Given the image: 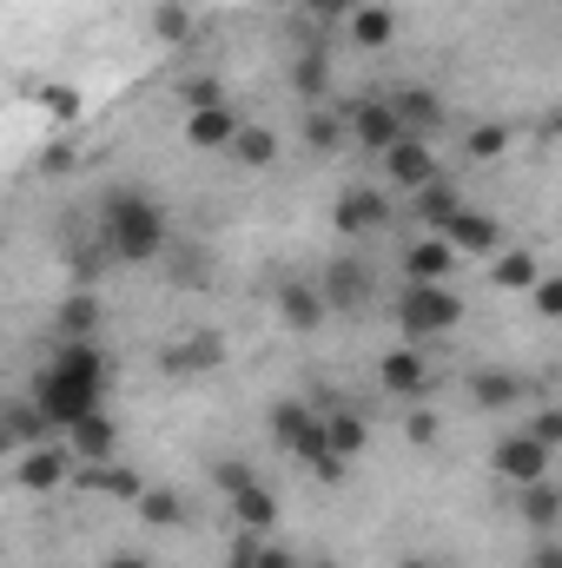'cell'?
I'll use <instances>...</instances> for the list:
<instances>
[{"mask_svg": "<svg viewBox=\"0 0 562 568\" xmlns=\"http://www.w3.org/2000/svg\"><path fill=\"white\" fill-rule=\"evenodd\" d=\"M107 384H113V371H107L100 344H60V357L33 377V410L53 429H73L80 417L107 410Z\"/></svg>", "mask_w": 562, "mask_h": 568, "instance_id": "obj_1", "label": "cell"}, {"mask_svg": "<svg viewBox=\"0 0 562 568\" xmlns=\"http://www.w3.org/2000/svg\"><path fill=\"white\" fill-rule=\"evenodd\" d=\"M165 245H172V225H165V205L152 192H140V185L107 192V205H100V252L113 265H152Z\"/></svg>", "mask_w": 562, "mask_h": 568, "instance_id": "obj_2", "label": "cell"}, {"mask_svg": "<svg viewBox=\"0 0 562 568\" xmlns=\"http://www.w3.org/2000/svg\"><path fill=\"white\" fill-rule=\"evenodd\" d=\"M272 443H279L284 456H298V463H311L318 476H338L344 463L324 449V417L311 410V404H298V397H284L272 404Z\"/></svg>", "mask_w": 562, "mask_h": 568, "instance_id": "obj_3", "label": "cell"}, {"mask_svg": "<svg viewBox=\"0 0 562 568\" xmlns=\"http://www.w3.org/2000/svg\"><path fill=\"white\" fill-rule=\"evenodd\" d=\"M463 324V297L450 284H404L398 291V331L418 344V337H443Z\"/></svg>", "mask_w": 562, "mask_h": 568, "instance_id": "obj_4", "label": "cell"}, {"mask_svg": "<svg viewBox=\"0 0 562 568\" xmlns=\"http://www.w3.org/2000/svg\"><path fill=\"white\" fill-rule=\"evenodd\" d=\"M212 483L225 489V503H232V516H239L245 536H265V529L279 523V503H272V489L259 483V469H245V463H212Z\"/></svg>", "mask_w": 562, "mask_h": 568, "instance_id": "obj_5", "label": "cell"}, {"mask_svg": "<svg viewBox=\"0 0 562 568\" xmlns=\"http://www.w3.org/2000/svg\"><path fill=\"white\" fill-rule=\"evenodd\" d=\"M331 225H338V232H351V239L384 232V225H391V199H384L378 185H344V192H338V205H331Z\"/></svg>", "mask_w": 562, "mask_h": 568, "instance_id": "obj_6", "label": "cell"}, {"mask_svg": "<svg viewBox=\"0 0 562 568\" xmlns=\"http://www.w3.org/2000/svg\"><path fill=\"white\" fill-rule=\"evenodd\" d=\"M436 239L463 258V252H503V225L490 219V212H476V205H456L443 225H436Z\"/></svg>", "mask_w": 562, "mask_h": 568, "instance_id": "obj_7", "label": "cell"}, {"mask_svg": "<svg viewBox=\"0 0 562 568\" xmlns=\"http://www.w3.org/2000/svg\"><path fill=\"white\" fill-rule=\"evenodd\" d=\"M490 469H496L503 483H516V489H523V483L550 476V449H543V443H536L530 429H516V436H503V443L490 449Z\"/></svg>", "mask_w": 562, "mask_h": 568, "instance_id": "obj_8", "label": "cell"}, {"mask_svg": "<svg viewBox=\"0 0 562 568\" xmlns=\"http://www.w3.org/2000/svg\"><path fill=\"white\" fill-rule=\"evenodd\" d=\"M159 364H165L172 377H199V371H219V364H225V337H219V331H192V337H172V344L159 351Z\"/></svg>", "mask_w": 562, "mask_h": 568, "instance_id": "obj_9", "label": "cell"}, {"mask_svg": "<svg viewBox=\"0 0 562 568\" xmlns=\"http://www.w3.org/2000/svg\"><path fill=\"white\" fill-rule=\"evenodd\" d=\"M318 297H324V311H364L371 304V272L358 258H331L324 278H318Z\"/></svg>", "mask_w": 562, "mask_h": 568, "instance_id": "obj_10", "label": "cell"}, {"mask_svg": "<svg viewBox=\"0 0 562 568\" xmlns=\"http://www.w3.org/2000/svg\"><path fill=\"white\" fill-rule=\"evenodd\" d=\"M338 120H344V140L371 145V152H384L391 140H404V133H398V120H391V100H351Z\"/></svg>", "mask_w": 562, "mask_h": 568, "instance_id": "obj_11", "label": "cell"}, {"mask_svg": "<svg viewBox=\"0 0 562 568\" xmlns=\"http://www.w3.org/2000/svg\"><path fill=\"white\" fill-rule=\"evenodd\" d=\"M391 120H398L404 140H430V133L443 126V100H436L430 87H404V93L391 100Z\"/></svg>", "mask_w": 562, "mask_h": 568, "instance_id": "obj_12", "label": "cell"}, {"mask_svg": "<svg viewBox=\"0 0 562 568\" xmlns=\"http://www.w3.org/2000/svg\"><path fill=\"white\" fill-rule=\"evenodd\" d=\"M384 179H398L404 192H418L423 179H436V152H430V140H391L384 145Z\"/></svg>", "mask_w": 562, "mask_h": 568, "instance_id": "obj_13", "label": "cell"}, {"mask_svg": "<svg viewBox=\"0 0 562 568\" xmlns=\"http://www.w3.org/2000/svg\"><path fill=\"white\" fill-rule=\"evenodd\" d=\"M344 27H351V47H364V53H384V47L398 40V13H391L384 0H358Z\"/></svg>", "mask_w": 562, "mask_h": 568, "instance_id": "obj_14", "label": "cell"}, {"mask_svg": "<svg viewBox=\"0 0 562 568\" xmlns=\"http://www.w3.org/2000/svg\"><path fill=\"white\" fill-rule=\"evenodd\" d=\"M378 384H384L391 397H423V390H430V371H423V357L411 344H398V351L378 357Z\"/></svg>", "mask_w": 562, "mask_h": 568, "instance_id": "obj_15", "label": "cell"}, {"mask_svg": "<svg viewBox=\"0 0 562 568\" xmlns=\"http://www.w3.org/2000/svg\"><path fill=\"white\" fill-rule=\"evenodd\" d=\"M232 133H239V113H232L225 100H219V106H192V113H185V145H199V152H225Z\"/></svg>", "mask_w": 562, "mask_h": 568, "instance_id": "obj_16", "label": "cell"}, {"mask_svg": "<svg viewBox=\"0 0 562 568\" xmlns=\"http://www.w3.org/2000/svg\"><path fill=\"white\" fill-rule=\"evenodd\" d=\"M13 476H20V489H33V496H47V489H60V483H67V456H60L53 443H33V449H20V463H13Z\"/></svg>", "mask_w": 562, "mask_h": 568, "instance_id": "obj_17", "label": "cell"}, {"mask_svg": "<svg viewBox=\"0 0 562 568\" xmlns=\"http://www.w3.org/2000/svg\"><path fill=\"white\" fill-rule=\"evenodd\" d=\"M450 272H456V252H450L436 232L404 252V284H450Z\"/></svg>", "mask_w": 562, "mask_h": 568, "instance_id": "obj_18", "label": "cell"}, {"mask_svg": "<svg viewBox=\"0 0 562 568\" xmlns=\"http://www.w3.org/2000/svg\"><path fill=\"white\" fill-rule=\"evenodd\" d=\"M27 100H33V106H40V113L53 120V133H67V126H73V120L87 113V100H80V93H73L67 80H33V87H27Z\"/></svg>", "mask_w": 562, "mask_h": 568, "instance_id": "obj_19", "label": "cell"}, {"mask_svg": "<svg viewBox=\"0 0 562 568\" xmlns=\"http://www.w3.org/2000/svg\"><path fill=\"white\" fill-rule=\"evenodd\" d=\"M279 317L291 324V331H318L331 311H324V297H318V284H304V278H291L279 284Z\"/></svg>", "mask_w": 562, "mask_h": 568, "instance_id": "obj_20", "label": "cell"}, {"mask_svg": "<svg viewBox=\"0 0 562 568\" xmlns=\"http://www.w3.org/2000/svg\"><path fill=\"white\" fill-rule=\"evenodd\" d=\"M73 436V449H80V463H113V449H120V424L107 417V410H93V417H80V424L67 429Z\"/></svg>", "mask_w": 562, "mask_h": 568, "instance_id": "obj_21", "label": "cell"}, {"mask_svg": "<svg viewBox=\"0 0 562 568\" xmlns=\"http://www.w3.org/2000/svg\"><path fill=\"white\" fill-rule=\"evenodd\" d=\"M523 523L536 529V536H556V523H562V489L550 483V476H536V483H523Z\"/></svg>", "mask_w": 562, "mask_h": 568, "instance_id": "obj_22", "label": "cell"}, {"mask_svg": "<svg viewBox=\"0 0 562 568\" xmlns=\"http://www.w3.org/2000/svg\"><path fill=\"white\" fill-rule=\"evenodd\" d=\"M364 443H371V424H364L358 410H331V417H324V449H331L338 463L364 456Z\"/></svg>", "mask_w": 562, "mask_h": 568, "instance_id": "obj_23", "label": "cell"}, {"mask_svg": "<svg viewBox=\"0 0 562 568\" xmlns=\"http://www.w3.org/2000/svg\"><path fill=\"white\" fill-rule=\"evenodd\" d=\"M411 205H418L423 225L436 232V225H443V219H450V212L463 205V192H456V179H443V172H436V179H423L418 192H411Z\"/></svg>", "mask_w": 562, "mask_h": 568, "instance_id": "obj_24", "label": "cell"}, {"mask_svg": "<svg viewBox=\"0 0 562 568\" xmlns=\"http://www.w3.org/2000/svg\"><path fill=\"white\" fill-rule=\"evenodd\" d=\"M93 331H100V297L80 284V291L60 304V337H67V344H93Z\"/></svg>", "mask_w": 562, "mask_h": 568, "instance_id": "obj_25", "label": "cell"}, {"mask_svg": "<svg viewBox=\"0 0 562 568\" xmlns=\"http://www.w3.org/2000/svg\"><path fill=\"white\" fill-rule=\"evenodd\" d=\"M523 390H530V384H523V377H510V371H476V377H470L476 410H510Z\"/></svg>", "mask_w": 562, "mask_h": 568, "instance_id": "obj_26", "label": "cell"}, {"mask_svg": "<svg viewBox=\"0 0 562 568\" xmlns=\"http://www.w3.org/2000/svg\"><path fill=\"white\" fill-rule=\"evenodd\" d=\"M80 489H87V496H120V503H133L145 483L127 476V469H113V463H80Z\"/></svg>", "mask_w": 562, "mask_h": 568, "instance_id": "obj_27", "label": "cell"}, {"mask_svg": "<svg viewBox=\"0 0 562 568\" xmlns=\"http://www.w3.org/2000/svg\"><path fill=\"white\" fill-rule=\"evenodd\" d=\"M225 152H232L239 165H259V172H265V165L279 159V133H272V126H252V120H239V133H232V145H225Z\"/></svg>", "mask_w": 562, "mask_h": 568, "instance_id": "obj_28", "label": "cell"}, {"mask_svg": "<svg viewBox=\"0 0 562 568\" xmlns=\"http://www.w3.org/2000/svg\"><path fill=\"white\" fill-rule=\"evenodd\" d=\"M152 33H159L165 47H185V40L199 33V13H192L185 0H152Z\"/></svg>", "mask_w": 562, "mask_h": 568, "instance_id": "obj_29", "label": "cell"}, {"mask_svg": "<svg viewBox=\"0 0 562 568\" xmlns=\"http://www.w3.org/2000/svg\"><path fill=\"white\" fill-rule=\"evenodd\" d=\"M133 509H140V523H152V529H179V523H185L179 489H140V496H133Z\"/></svg>", "mask_w": 562, "mask_h": 568, "instance_id": "obj_30", "label": "cell"}, {"mask_svg": "<svg viewBox=\"0 0 562 568\" xmlns=\"http://www.w3.org/2000/svg\"><path fill=\"white\" fill-rule=\"evenodd\" d=\"M490 278L503 284V291H530V284L543 278V265H536L523 245H510V252H496V272H490Z\"/></svg>", "mask_w": 562, "mask_h": 568, "instance_id": "obj_31", "label": "cell"}, {"mask_svg": "<svg viewBox=\"0 0 562 568\" xmlns=\"http://www.w3.org/2000/svg\"><path fill=\"white\" fill-rule=\"evenodd\" d=\"M324 87H331V67H324V53H304V60L291 67V93L318 106V100H324Z\"/></svg>", "mask_w": 562, "mask_h": 568, "instance_id": "obj_32", "label": "cell"}, {"mask_svg": "<svg viewBox=\"0 0 562 568\" xmlns=\"http://www.w3.org/2000/svg\"><path fill=\"white\" fill-rule=\"evenodd\" d=\"M304 145H311V152H338V145H344V120L324 113V106H311V113H304Z\"/></svg>", "mask_w": 562, "mask_h": 568, "instance_id": "obj_33", "label": "cell"}, {"mask_svg": "<svg viewBox=\"0 0 562 568\" xmlns=\"http://www.w3.org/2000/svg\"><path fill=\"white\" fill-rule=\"evenodd\" d=\"M470 159H503V152H510V126H503V120H483V126H470Z\"/></svg>", "mask_w": 562, "mask_h": 568, "instance_id": "obj_34", "label": "cell"}, {"mask_svg": "<svg viewBox=\"0 0 562 568\" xmlns=\"http://www.w3.org/2000/svg\"><path fill=\"white\" fill-rule=\"evenodd\" d=\"M351 7H358V0H298V13H304L311 27H344Z\"/></svg>", "mask_w": 562, "mask_h": 568, "instance_id": "obj_35", "label": "cell"}, {"mask_svg": "<svg viewBox=\"0 0 562 568\" xmlns=\"http://www.w3.org/2000/svg\"><path fill=\"white\" fill-rule=\"evenodd\" d=\"M179 100H185V113H192V106H219L225 93H219V80H179Z\"/></svg>", "mask_w": 562, "mask_h": 568, "instance_id": "obj_36", "label": "cell"}, {"mask_svg": "<svg viewBox=\"0 0 562 568\" xmlns=\"http://www.w3.org/2000/svg\"><path fill=\"white\" fill-rule=\"evenodd\" d=\"M530 291H536V311H543V317H562V278H550V272H543Z\"/></svg>", "mask_w": 562, "mask_h": 568, "instance_id": "obj_37", "label": "cell"}, {"mask_svg": "<svg viewBox=\"0 0 562 568\" xmlns=\"http://www.w3.org/2000/svg\"><path fill=\"white\" fill-rule=\"evenodd\" d=\"M530 436H536V443H543V449L556 456V443H562V410H543V417L530 424Z\"/></svg>", "mask_w": 562, "mask_h": 568, "instance_id": "obj_38", "label": "cell"}, {"mask_svg": "<svg viewBox=\"0 0 562 568\" xmlns=\"http://www.w3.org/2000/svg\"><path fill=\"white\" fill-rule=\"evenodd\" d=\"M304 556L298 549H279V542H259V556H252V568H298Z\"/></svg>", "mask_w": 562, "mask_h": 568, "instance_id": "obj_39", "label": "cell"}, {"mask_svg": "<svg viewBox=\"0 0 562 568\" xmlns=\"http://www.w3.org/2000/svg\"><path fill=\"white\" fill-rule=\"evenodd\" d=\"M530 568H562V549H556V536H536V549H530Z\"/></svg>", "mask_w": 562, "mask_h": 568, "instance_id": "obj_40", "label": "cell"}, {"mask_svg": "<svg viewBox=\"0 0 562 568\" xmlns=\"http://www.w3.org/2000/svg\"><path fill=\"white\" fill-rule=\"evenodd\" d=\"M259 542H265V536H239V542H232V556H225V568H252Z\"/></svg>", "mask_w": 562, "mask_h": 568, "instance_id": "obj_41", "label": "cell"}, {"mask_svg": "<svg viewBox=\"0 0 562 568\" xmlns=\"http://www.w3.org/2000/svg\"><path fill=\"white\" fill-rule=\"evenodd\" d=\"M107 568H152V562H145V556H133V549H127V556H113V562H107Z\"/></svg>", "mask_w": 562, "mask_h": 568, "instance_id": "obj_42", "label": "cell"}, {"mask_svg": "<svg viewBox=\"0 0 562 568\" xmlns=\"http://www.w3.org/2000/svg\"><path fill=\"white\" fill-rule=\"evenodd\" d=\"M298 568H331V562H298Z\"/></svg>", "mask_w": 562, "mask_h": 568, "instance_id": "obj_43", "label": "cell"}, {"mask_svg": "<svg viewBox=\"0 0 562 568\" xmlns=\"http://www.w3.org/2000/svg\"><path fill=\"white\" fill-rule=\"evenodd\" d=\"M398 568H430V562H398Z\"/></svg>", "mask_w": 562, "mask_h": 568, "instance_id": "obj_44", "label": "cell"}]
</instances>
